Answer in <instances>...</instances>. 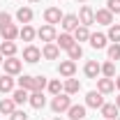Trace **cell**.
I'll return each mask as SVG.
<instances>
[{"label": "cell", "instance_id": "obj_1", "mask_svg": "<svg viewBox=\"0 0 120 120\" xmlns=\"http://www.w3.org/2000/svg\"><path fill=\"white\" fill-rule=\"evenodd\" d=\"M69 106H72V97H69L67 92L53 95V99H51V111H53V113H65Z\"/></svg>", "mask_w": 120, "mask_h": 120}, {"label": "cell", "instance_id": "obj_2", "mask_svg": "<svg viewBox=\"0 0 120 120\" xmlns=\"http://www.w3.org/2000/svg\"><path fill=\"white\" fill-rule=\"evenodd\" d=\"M2 65H5V74H12V76L21 74V69H23V62L16 58V56H14V58H5Z\"/></svg>", "mask_w": 120, "mask_h": 120}, {"label": "cell", "instance_id": "obj_3", "mask_svg": "<svg viewBox=\"0 0 120 120\" xmlns=\"http://www.w3.org/2000/svg\"><path fill=\"white\" fill-rule=\"evenodd\" d=\"M76 16H79V23H81V26H88V28H90V26L95 23V9L88 7V5H83Z\"/></svg>", "mask_w": 120, "mask_h": 120}, {"label": "cell", "instance_id": "obj_4", "mask_svg": "<svg viewBox=\"0 0 120 120\" xmlns=\"http://www.w3.org/2000/svg\"><path fill=\"white\" fill-rule=\"evenodd\" d=\"M86 106H90V109H102L104 106V95L99 90H90L88 95H86Z\"/></svg>", "mask_w": 120, "mask_h": 120}, {"label": "cell", "instance_id": "obj_5", "mask_svg": "<svg viewBox=\"0 0 120 120\" xmlns=\"http://www.w3.org/2000/svg\"><path fill=\"white\" fill-rule=\"evenodd\" d=\"M62 12H60V7H46L44 9V21L49 23V26H56V23H60L62 21Z\"/></svg>", "mask_w": 120, "mask_h": 120}, {"label": "cell", "instance_id": "obj_6", "mask_svg": "<svg viewBox=\"0 0 120 120\" xmlns=\"http://www.w3.org/2000/svg\"><path fill=\"white\" fill-rule=\"evenodd\" d=\"M37 37H39L42 42H46V44H49V42H56V37H58L56 26H49V23H46V26H42V28L37 30Z\"/></svg>", "mask_w": 120, "mask_h": 120}, {"label": "cell", "instance_id": "obj_7", "mask_svg": "<svg viewBox=\"0 0 120 120\" xmlns=\"http://www.w3.org/2000/svg\"><path fill=\"white\" fill-rule=\"evenodd\" d=\"M58 74L65 76V79H72V76L76 74V62L74 60H60L58 65Z\"/></svg>", "mask_w": 120, "mask_h": 120}, {"label": "cell", "instance_id": "obj_8", "mask_svg": "<svg viewBox=\"0 0 120 120\" xmlns=\"http://www.w3.org/2000/svg\"><path fill=\"white\" fill-rule=\"evenodd\" d=\"M23 60L30 62V65H35V62H39V60H42V51H39L37 46L28 44L26 49H23Z\"/></svg>", "mask_w": 120, "mask_h": 120}, {"label": "cell", "instance_id": "obj_9", "mask_svg": "<svg viewBox=\"0 0 120 120\" xmlns=\"http://www.w3.org/2000/svg\"><path fill=\"white\" fill-rule=\"evenodd\" d=\"M60 26H62L65 32H74L81 23H79V16H76V14H65V16H62V21H60Z\"/></svg>", "mask_w": 120, "mask_h": 120}, {"label": "cell", "instance_id": "obj_10", "mask_svg": "<svg viewBox=\"0 0 120 120\" xmlns=\"http://www.w3.org/2000/svg\"><path fill=\"white\" fill-rule=\"evenodd\" d=\"M42 56H44L46 60H58L60 58V46L56 44V42H49V44H44V49H42Z\"/></svg>", "mask_w": 120, "mask_h": 120}, {"label": "cell", "instance_id": "obj_11", "mask_svg": "<svg viewBox=\"0 0 120 120\" xmlns=\"http://www.w3.org/2000/svg\"><path fill=\"white\" fill-rule=\"evenodd\" d=\"M83 74L88 76V79H97V76L102 74V65H99L97 60H88L86 67H83Z\"/></svg>", "mask_w": 120, "mask_h": 120}, {"label": "cell", "instance_id": "obj_12", "mask_svg": "<svg viewBox=\"0 0 120 120\" xmlns=\"http://www.w3.org/2000/svg\"><path fill=\"white\" fill-rule=\"evenodd\" d=\"M0 37H2V42H14L16 37H19V28H16L14 23H9V26L0 28Z\"/></svg>", "mask_w": 120, "mask_h": 120}, {"label": "cell", "instance_id": "obj_13", "mask_svg": "<svg viewBox=\"0 0 120 120\" xmlns=\"http://www.w3.org/2000/svg\"><path fill=\"white\" fill-rule=\"evenodd\" d=\"M106 39H109V37H106L104 32H90V46H92V49H106Z\"/></svg>", "mask_w": 120, "mask_h": 120}, {"label": "cell", "instance_id": "obj_14", "mask_svg": "<svg viewBox=\"0 0 120 120\" xmlns=\"http://www.w3.org/2000/svg\"><path fill=\"white\" fill-rule=\"evenodd\" d=\"M32 16H35V12H32L30 7H19V9H16V21L23 23V26H28L30 21H32Z\"/></svg>", "mask_w": 120, "mask_h": 120}, {"label": "cell", "instance_id": "obj_15", "mask_svg": "<svg viewBox=\"0 0 120 120\" xmlns=\"http://www.w3.org/2000/svg\"><path fill=\"white\" fill-rule=\"evenodd\" d=\"M97 90L102 92V95H111L113 90H116V83H113V79H97Z\"/></svg>", "mask_w": 120, "mask_h": 120}, {"label": "cell", "instance_id": "obj_16", "mask_svg": "<svg viewBox=\"0 0 120 120\" xmlns=\"http://www.w3.org/2000/svg\"><path fill=\"white\" fill-rule=\"evenodd\" d=\"M56 44L60 46V49H69V46H74L76 44V39H74V35H69V32H62V35H58L56 37Z\"/></svg>", "mask_w": 120, "mask_h": 120}, {"label": "cell", "instance_id": "obj_17", "mask_svg": "<svg viewBox=\"0 0 120 120\" xmlns=\"http://www.w3.org/2000/svg\"><path fill=\"white\" fill-rule=\"evenodd\" d=\"M95 21L102 23V26H111V23H113V14H111L106 7L104 9H97V12H95Z\"/></svg>", "mask_w": 120, "mask_h": 120}, {"label": "cell", "instance_id": "obj_18", "mask_svg": "<svg viewBox=\"0 0 120 120\" xmlns=\"http://www.w3.org/2000/svg\"><path fill=\"white\" fill-rule=\"evenodd\" d=\"M0 92H2V95L14 92V79H12V74H2L0 76Z\"/></svg>", "mask_w": 120, "mask_h": 120}, {"label": "cell", "instance_id": "obj_19", "mask_svg": "<svg viewBox=\"0 0 120 120\" xmlns=\"http://www.w3.org/2000/svg\"><path fill=\"white\" fill-rule=\"evenodd\" d=\"M67 113H69L72 120H83L86 118V106L83 104H72L69 109H67Z\"/></svg>", "mask_w": 120, "mask_h": 120}, {"label": "cell", "instance_id": "obj_20", "mask_svg": "<svg viewBox=\"0 0 120 120\" xmlns=\"http://www.w3.org/2000/svg\"><path fill=\"white\" fill-rule=\"evenodd\" d=\"M30 106L32 109H44L46 106V97H44V92H30Z\"/></svg>", "mask_w": 120, "mask_h": 120}, {"label": "cell", "instance_id": "obj_21", "mask_svg": "<svg viewBox=\"0 0 120 120\" xmlns=\"http://www.w3.org/2000/svg\"><path fill=\"white\" fill-rule=\"evenodd\" d=\"M99 111H102V116H104L106 120H116V118H118V113H120V109L116 104H104Z\"/></svg>", "mask_w": 120, "mask_h": 120}, {"label": "cell", "instance_id": "obj_22", "mask_svg": "<svg viewBox=\"0 0 120 120\" xmlns=\"http://www.w3.org/2000/svg\"><path fill=\"white\" fill-rule=\"evenodd\" d=\"M19 37H21L23 42H32V39L37 37V30H35V28L28 23V26H23V28L19 30Z\"/></svg>", "mask_w": 120, "mask_h": 120}, {"label": "cell", "instance_id": "obj_23", "mask_svg": "<svg viewBox=\"0 0 120 120\" xmlns=\"http://www.w3.org/2000/svg\"><path fill=\"white\" fill-rule=\"evenodd\" d=\"M12 99H14V104H26L30 99V92L23 88H14V92H12Z\"/></svg>", "mask_w": 120, "mask_h": 120}, {"label": "cell", "instance_id": "obj_24", "mask_svg": "<svg viewBox=\"0 0 120 120\" xmlns=\"http://www.w3.org/2000/svg\"><path fill=\"white\" fill-rule=\"evenodd\" d=\"M19 88L28 90V92H35V76H30V74H23L21 79H19Z\"/></svg>", "mask_w": 120, "mask_h": 120}, {"label": "cell", "instance_id": "obj_25", "mask_svg": "<svg viewBox=\"0 0 120 120\" xmlns=\"http://www.w3.org/2000/svg\"><path fill=\"white\" fill-rule=\"evenodd\" d=\"M0 53L5 58H14L16 56V44L14 42H0Z\"/></svg>", "mask_w": 120, "mask_h": 120}, {"label": "cell", "instance_id": "obj_26", "mask_svg": "<svg viewBox=\"0 0 120 120\" xmlns=\"http://www.w3.org/2000/svg\"><path fill=\"white\" fill-rule=\"evenodd\" d=\"M72 35H74V39L79 42V44H81V42H88V39H90V30H88V26H79V28H76Z\"/></svg>", "mask_w": 120, "mask_h": 120}, {"label": "cell", "instance_id": "obj_27", "mask_svg": "<svg viewBox=\"0 0 120 120\" xmlns=\"http://www.w3.org/2000/svg\"><path fill=\"white\" fill-rule=\"evenodd\" d=\"M62 90H65L67 95H76V92L81 90V83H79L76 79H67V81L62 83Z\"/></svg>", "mask_w": 120, "mask_h": 120}, {"label": "cell", "instance_id": "obj_28", "mask_svg": "<svg viewBox=\"0 0 120 120\" xmlns=\"http://www.w3.org/2000/svg\"><path fill=\"white\" fill-rule=\"evenodd\" d=\"M14 111H16L14 99H0V113H2V116H12Z\"/></svg>", "mask_w": 120, "mask_h": 120}, {"label": "cell", "instance_id": "obj_29", "mask_svg": "<svg viewBox=\"0 0 120 120\" xmlns=\"http://www.w3.org/2000/svg\"><path fill=\"white\" fill-rule=\"evenodd\" d=\"M106 37H109L113 44H120V23H111V26H109V32H106Z\"/></svg>", "mask_w": 120, "mask_h": 120}, {"label": "cell", "instance_id": "obj_30", "mask_svg": "<svg viewBox=\"0 0 120 120\" xmlns=\"http://www.w3.org/2000/svg\"><path fill=\"white\" fill-rule=\"evenodd\" d=\"M102 74H104L106 79H113V76H116V62H113V60H106L104 65H102Z\"/></svg>", "mask_w": 120, "mask_h": 120}, {"label": "cell", "instance_id": "obj_31", "mask_svg": "<svg viewBox=\"0 0 120 120\" xmlns=\"http://www.w3.org/2000/svg\"><path fill=\"white\" fill-rule=\"evenodd\" d=\"M67 56H69V60H74V62H76V60L83 56V49H81V44L76 42L74 46H69V49H67Z\"/></svg>", "mask_w": 120, "mask_h": 120}, {"label": "cell", "instance_id": "obj_32", "mask_svg": "<svg viewBox=\"0 0 120 120\" xmlns=\"http://www.w3.org/2000/svg\"><path fill=\"white\" fill-rule=\"evenodd\" d=\"M46 88H49V92H51V95H60V90H62V83H60V79H51Z\"/></svg>", "mask_w": 120, "mask_h": 120}, {"label": "cell", "instance_id": "obj_33", "mask_svg": "<svg viewBox=\"0 0 120 120\" xmlns=\"http://www.w3.org/2000/svg\"><path fill=\"white\" fill-rule=\"evenodd\" d=\"M106 53H109V60H120V44H111Z\"/></svg>", "mask_w": 120, "mask_h": 120}, {"label": "cell", "instance_id": "obj_34", "mask_svg": "<svg viewBox=\"0 0 120 120\" xmlns=\"http://www.w3.org/2000/svg\"><path fill=\"white\" fill-rule=\"evenodd\" d=\"M49 86V81H46V76H35V92H42V90Z\"/></svg>", "mask_w": 120, "mask_h": 120}, {"label": "cell", "instance_id": "obj_35", "mask_svg": "<svg viewBox=\"0 0 120 120\" xmlns=\"http://www.w3.org/2000/svg\"><path fill=\"white\" fill-rule=\"evenodd\" d=\"M106 9L111 14H120V0H106Z\"/></svg>", "mask_w": 120, "mask_h": 120}, {"label": "cell", "instance_id": "obj_36", "mask_svg": "<svg viewBox=\"0 0 120 120\" xmlns=\"http://www.w3.org/2000/svg\"><path fill=\"white\" fill-rule=\"evenodd\" d=\"M9 23H12V14L9 12H0V28H5Z\"/></svg>", "mask_w": 120, "mask_h": 120}, {"label": "cell", "instance_id": "obj_37", "mask_svg": "<svg viewBox=\"0 0 120 120\" xmlns=\"http://www.w3.org/2000/svg\"><path fill=\"white\" fill-rule=\"evenodd\" d=\"M9 120H28V113H26V111H14V113L9 116Z\"/></svg>", "mask_w": 120, "mask_h": 120}, {"label": "cell", "instance_id": "obj_38", "mask_svg": "<svg viewBox=\"0 0 120 120\" xmlns=\"http://www.w3.org/2000/svg\"><path fill=\"white\" fill-rule=\"evenodd\" d=\"M113 83H116V90H120V76H113Z\"/></svg>", "mask_w": 120, "mask_h": 120}, {"label": "cell", "instance_id": "obj_39", "mask_svg": "<svg viewBox=\"0 0 120 120\" xmlns=\"http://www.w3.org/2000/svg\"><path fill=\"white\" fill-rule=\"evenodd\" d=\"M116 106H118V109H120V95H118V97H116Z\"/></svg>", "mask_w": 120, "mask_h": 120}, {"label": "cell", "instance_id": "obj_40", "mask_svg": "<svg viewBox=\"0 0 120 120\" xmlns=\"http://www.w3.org/2000/svg\"><path fill=\"white\" fill-rule=\"evenodd\" d=\"M2 60H5V56H2V53H0V65H2Z\"/></svg>", "mask_w": 120, "mask_h": 120}, {"label": "cell", "instance_id": "obj_41", "mask_svg": "<svg viewBox=\"0 0 120 120\" xmlns=\"http://www.w3.org/2000/svg\"><path fill=\"white\" fill-rule=\"evenodd\" d=\"M30 2H42V0H30Z\"/></svg>", "mask_w": 120, "mask_h": 120}, {"label": "cell", "instance_id": "obj_42", "mask_svg": "<svg viewBox=\"0 0 120 120\" xmlns=\"http://www.w3.org/2000/svg\"><path fill=\"white\" fill-rule=\"evenodd\" d=\"M76 2H86V0H76Z\"/></svg>", "mask_w": 120, "mask_h": 120}, {"label": "cell", "instance_id": "obj_43", "mask_svg": "<svg viewBox=\"0 0 120 120\" xmlns=\"http://www.w3.org/2000/svg\"><path fill=\"white\" fill-rule=\"evenodd\" d=\"M53 120H62V118H53Z\"/></svg>", "mask_w": 120, "mask_h": 120}, {"label": "cell", "instance_id": "obj_44", "mask_svg": "<svg viewBox=\"0 0 120 120\" xmlns=\"http://www.w3.org/2000/svg\"><path fill=\"white\" fill-rule=\"evenodd\" d=\"M116 120H120V118H116Z\"/></svg>", "mask_w": 120, "mask_h": 120}]
</instances>
